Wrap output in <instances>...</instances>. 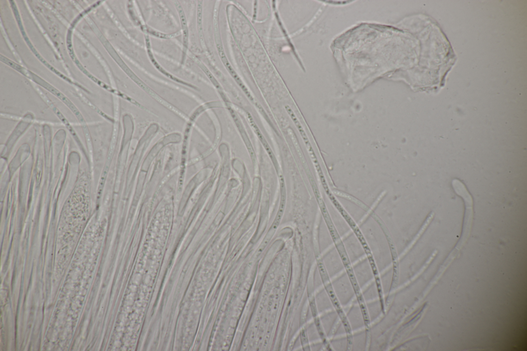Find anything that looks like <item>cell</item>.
Instances as JSON below:
<instances>
[{"label": "cell", "instance_id": "obj_1", "mask_svg": "<svg viewBox=\"0 0 527 351\" xmlns=\"http://www.w3.org/2000/svg\"><path fill=\"white\" fill-rule=\"evenodd\" d=\"M279 181L280 186V203L275 219L274 222H273V223L267 233L268 237L269 236H271L272 234H274L276 231L281 223L285 211L286 203V191L284 179L282 175H280Z\"/></svg>", "mask_w": 527, "mask_h": 351}, {"label": "cell", "instance_id": "obj_2", "mask_svg": "<svg viewBox=\"0 0 527 351\" xmlns=\"http://www.w3.org/2000/svg\"><path fill=\"white\" fill-rule=\"evenodd\" d=\"M174 6L177 9L180 18L183 31V52L182 65H184L186 59L189 45V31L186 15L182 6L180 3L175 2Z\"/></svg>", "mask_w": 527, "mask_h": 351}, {"label": "cell", "instance_id": "obj_3", "mask_svg": "<svg viewBox=\"0 0 527 351\" xmlns=\"http://www.w3.org/2000/svg\"><path fill=\"white\" fill-rule=\"evenodd\" d=\"M247 118H248L249 122L252 128L253 129L254 132H255V133L257 134L258 139L260 140V141H261V143L262 144L263 147H264L265 149L266 150V152L268 153V155L269 156V157L271 159V161H272V162L273 163V164H274V165L275 166L277 172H278L279 165H278V163L277 159H276V158L275 157V155L274 152H273L272 150H271L270 147L269 146V145L268 143H267L266 140L264 138V136H263V135L261 131H260V129L257 126V125L255 123V122H254L253 120L252 119V118L250 114H249L248 115Z\"/></svg>", "mask_w": 527, "mask_h": 351}, {"label": "cell", "instance_id": "obj_4", "mask_svg": "<svg viewBox=\"0 0 527 351\" xmlns=\"http://www.w3.org/2000/svg\"><path fill=\"white\" fill-rule=\"evenodd\" d=\"M231 115L232 116V118L233 119L234 122V123H236L237 127L238 130L239 131L240 133V134H241V135L242 136V139H243V140L244 141V143H245V145H246V147L247 148V150H248V152H249V153L250 154L251 160H252L253 163H255L256 162V153H255V150H254V149H253V147L252 146V144H251V143L250 142V139L249 138V136H248V135L247 134V133L245 128H244V126L243 125L242 122L240 121V119L238 118V116L236 115V114L235 113H234L232 111L231 112Z\"/></svg>", "mask_w": 527, "mask_h": 351}, {"label": "cell", "instance_id": "obj_5", "mask_svg": "<svg viewBox=\"0 0 527 351\" xmlns=\"http://www.w3.org/2000/svg\"><path fill=\"white\" fill-rule=\"evenodd\" d=\"M285 108H286V109L288 113L290 115L291 119H292V121H293L294 124H295L296 126L298 128V130L299 131L300 133L301 134V135L302 136V137L303 140L304 141L306 145H307L309 144L308 140L307 137L306 136V134L305 133V131H304V129L303 128V127L301 125L300 123L299 122V120H298L297 117L296 116L295 114H294V112L292 111V110L291 109V108L288 106H286L285 107Z\"/></svg>", "mask_w": 527, "mask_h": 351}, {"label": "cell", "instance_id": "obj_6", "mask_svg": "<svg viewBox=\"0 0 527 351\" xmlns=\"http://www.w3.org/2000/svg\"><path fill=\"white\" fill-rule=\"evenodd\" d=\"M199 3H199V5H198V13H197V15H198V17H197L198 21H197V23H198V28L199 29V31L201 33V32H202V30H203V26H202V24H202V13H203V12H202L203 8L202 7H202V4L201 3V2H199Z\"/></svg>", "mask_w": 527, "mask_h": 351}]
</instances>
